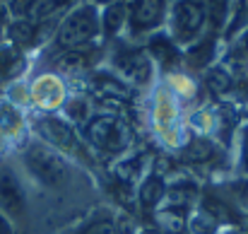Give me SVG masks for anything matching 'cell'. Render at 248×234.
Segmentation results:
<instances>
[{
	"label": "cell",
	"mask_w": 248,
	"mask_h": 234,
	"mask_svg": "<svg viewBox=\"0 0 248 234\" xmlns=\"http://www.w3.org/2000/svg\"><path fill=\"white\" fill-rule=\"evenodd\" d=\"M87 135H89V140L96 148H101L106 152H118L130 140L128 126L121 118H116V116H99V118H94L89 131H87Z\"/></svg>",
	"instance_id": "2"
},
{
	"label": "cell",
	"mask_w": 248,
	"mask_h": 234,
	"mask_svg": "<svg viewBox=\"0 0 248 234\" xmlns=\"http://www.w3.org/2000/svg\"><path fill=\"white\" fill-rule=\"evenodd\" d=\"M130 17L140 27H152L162 17V0H130Z\"/></svg>",
	"instance_id": "7"
},
{
	"label": "cell",
	"mask_w": 248,
	"mask_h": 234,
	"mask_svg": "<svg viewBox=\"0 0 248 234\" xmlns=\"http://www.w3.org/2000/svg\"><path fill=\"white\" fill-rule=\"evenodd\" d=\"M123 19H125V7H123V5L113 2V5L106 7V12H104V27H106L108 34L118 32L121 24H123Z\"/></svg>",
	"instance_id": "13"
},
{
	"label": "cell",
	"mask_w": 248,
	"mask_h": 234,
	"mask_svg": "<svg viewBox=\"0 0 248 234\" xmlns=\"http://www.w3.org/2000/svg\"><path fill=\"white\" fill-rule=\"evenodd\" d=\"M162 196H164V184H162L157 176H152V179H147V181L142 184L140 198H142V205H145L147 210H152V208L162 201Z\"/></svg>",
	"instance_id": "11"
},
{
	"label": "cell",
	"mask_w": 248,
	"mask_h": 234,
	"mask_svg": "<svg viewBox=\"0 0 248 234\" xmlns=\"http://www.w3.org/2000/svg\"><path fill=\"white\" fill-rule=\"evenodd\" d=\"M246 157H248V140H246Z\"/></svg>",
	"instance_id": "24"
},
{
	"label": "cell",
	"mask_w": 248,
	"mask_h": 234,
	"mask_svg": "<svg viewBox=\"0 0 248 234\" xmlns=\"http://www.w3.org/2000/svg\"><path fill=\"white\" fill-rule=\"evenodd\" d=\"M17 123H19V116L12 111V109H0V128H5V131H12V128H17Z\"/></svg>",
	"instance_id": "20"
},
{
	"label": "cell",
	"mask_w": 248,
	"mask_h": 234,
	"mask_svg": "<svg viewBox=\"0 0 248 234\" xmlns=\"http://www.w3.org/2000/svg\"><path fill=\"white\" fill-rule=\"evenodd\" d=\"M24 162H27L29 171H31L39 181H44V184H48V186H58V184L65 179V174H68L65 162L56 155L53 150H48V148H44V145H31V148L27 150V155H24Z\"/></svg>",
	"instance_id": "1"
},
{
	"label": "cell",
	"mask_w": 248,
	"mask_h": 234,
	"mask_svg": "<svg viewBox=\"0 0 248 234\" xmlns=\"http://www.w3.org/2000/svg\"><path fill=\"white\" fill-rule=\"evenodd\" d=\"M159 222L164 225L166 230H171V232H181V227H183V217H181L178 210H164L159 215Z\"/></svg>",
	"instance_id": "17"
},
{
	"label": "cell",
	"mask_w": 248,
	"mask_h": 234,
	"mask_svg": "<svg viewBox=\"0 0 248 234\" xmlns=\"http://www.w3.org/2000/svg\"><path fill=\"white\" fill-rule=\"evenodd\" d=\"M84 234H118V232H116V227H113L111 222H96V225H92Z\"/></svg>",
	"instance_id": "21"
},
{
	"label": "cell",
	"mask_w": 248,
	"mask_h": 234,
	"mask_svg": "<svg viewBox=\"0 0 248 234\" xmlns=\"http://www.w3.org/2000/svg\"><path fill=\"white\" fill-rule=\"evenodd\" d=\"M94 34H96V17L89 7H82V10L73 12L70 17H65V22L58 32V44L75 51L78 46L94 39Z\"/></svg>",
	"instance_id": "3"
},
{
	"label": "cell",
	"mask_w": 248,
	"mask_h": 234,
	"mask_svg": "<svg viewBox=\"0 0 248 234\" xmlns=\"http://www.w3.org/2000/svg\"><path fill=\"white\" fill-rule=\"evenodd\" d=\"M63 97V87L61 82L53 78H41L34 84V99L41 104V106H56Z\"/></svg>",
	"instance_id": "10"
},
{
	"label": "cell",
	"mask_w": 248,
	"mask_h": 234,
	"mask_svg": "<svg viewBox=\"0 0 248 234\" xmlns=\"http://www.w3.org/2000/svg\"><path fill=\"white\" fill-rule=\"evenodd\" d=\"M96 2H104V5H113L116 0H96Z\"/></svg>",
	"instance_id": "23"
},
{
	"label": "cell",
	"mask_w": 248,
	"mask_h": 234,
	"mask_svg": "<svg viewBox=\"0 0 248 234\" xmlns=\"http://www.w3.org/2000/svg\"><path fill=\"white\" fill-rule=\"evenodd\" d=\"M145 234H157V232H145Z\"/></svg>",
	"instance_id": "25"
},
{
	"label": "cell",
	"mask_w": 248,
	"mask_h": 234,
	"mask_svg": "<svg viewBox=\"0 0 248 234\" xmlns=\"http://www.w3.org/2000/svg\"><path fill=\"white\" fill-rule=\"evenodd\" d=\"M202 19H205V10L195 0H181L173 10V22L181 39H190L193 34H198V29L202 27Z\"/></svg>",
	"instance_id": "4"
},
{
	"label": "cell",
	"mask_w": 248,
	"mask_h": 234,
	"mask_svg": "<svg viewBox=\"0 0 248 234\" xmlns=\"http://www.w3.org/2000/svg\"><path fill=\"white\" fill-rule=\"evenodd\" d=\"M0 205L12 213V215H22L24 210V193H22V186L17 181V176L2 167L0 169Z\"/></svg>",
	"instance_id": "5"
},
{
	"label": "cell",
	"mask_w": 248,
	"mask_h": 234,
	"mask_svg": "<svg viewBox=\"0 0 248 234\" xmlns=\"http://www.w3.org/2000/svg\"><path fill=\"white\" fill-rule=\"evenodd\" d=\"M19 68H22V56H19L15 49H5V51H0V75H2V78L15 75Z\"/></svg>",
	"instance_id": "12"
},
{
	"label": "cell",
	"mask_w": 248,
	"mask_h": 234,
	"mask_svg": "<svg viewBox=\"0 0 248 234\" xmlns=\"http://www.w3.org/2000/svg\"><path fill=\"white\" fill-rule=\"evenodd\" d=\"M87 66V56L80 53V51H73V53H65L61 58V68L63 70H78V68H84Z\"/></svg>",
	"instance_id": "16"
},
{
	"label": "cell",
	"mask_w": 248,
	"mask_h": 234,
	"mask_svg": "<svg viewBox=\"0 0 248 234\" xmlns=\"http://www.w3.org/2000/svg\"><path fill=\"white\" fill-rule=\"evenodd\" d=\"M152 51H155V53H157V56H159L164 63H171V61L176 58V51H173V49L166 44L164 39H157V41L152 44Z\"/></svg>",
	"instance_id": "19"
},
{
	"label": "cell",
	"mask_w": 248,
	"mask_h": 234,
	"mask_svg": "<svg viewBox=\"0 0 248 234\" xmlns=\"http://www.w3.org/2000/svg\"><path fill=\"white\" fill-rule=\"evenodd\" d=\"M58 5V0H15L12 10L17 15H22L27 22H36L41 17H46L48 12H53Z\"/></svg>",
	"instance_id": "9"
},
{
	"label": "cell",
	"mask_w": 248,
	"mask_h": 234,
	"mask_svg": "<svg viewBox=\"0 0 248 234\" xmlns=\"http://www.w3.org/2000/svg\"><path fill=\"white\" fill-rule=\"evenodd\" d=\"M10 36L15 39V44H29V41H31V36H34V24H31V22H27V19H19V22H15V24H12Z\"/></svg>",
	"instance_id": "14"
},
{
	"label": "cell",
	"mask_w": 248,
	"mask_h": 234,
	"mask_svg": "<svg viewBox=\"0 0 248 234\" xmlns=\"http://www.w3.org/2000/svg\"><path fill=\"white\" fill-rule=\"evenodd\" d=\"M39 131H41V135H44L46 140H51V143L58 145V148H68V150L75 148V135H73V131H70L63 121H58V118H41Z\"/></svg>",
	"instance_id": "6"
},
{
	"label": "cell",
	"mask_w": 248,
	"mask_h": 234,
	"mask_svg": "<svg viewBox=\"0 0 248 234\" xmlns=\"http://www.w3.org/2000/svg\"><path fill=\"white\" fill-rule=\"evenodd\" d=\"M0 234H12V227H10V222L0 215Z\"/></svg>",
	"instance_id": "22"
},
{
	"label": "cell",
	"mask_w": 248,
	"mask_h": 234,
	"mask_svg": "<svg viewBox=\"0 0 248 234\" xmlns=\"http://www.w3.org/2000/svg\"><path fill=\"white\" fill-rule=\"evenodd\" d=\"M210 152H212L210 143H205V140H198V143H193V145L186 150V157L198 162V159H207V157H210Z\"/></svg>",
	"instance_id": "18"
},
{
	"label": "cell",
	"mask_w": 248,
	"mask_h": 234,
	"mask_svg": "<svg viewBox=\"0 0 248 234\" xmlns=\"http://www.w3.org/2000/svg\"><path fill=\"white\" fill-rule=\"evenodd\" d=\"M118 66L123 68L125 78L138 82V84L147 82L150 73H152V70H150V63H147V58H145L142 53H123V56L118 58Z\"/></svg>",
	"instance_id": "8"
},
{
	"label": "cell",
	"mask_w": 248,
	"mask_h": 234,
	"mask_svg": "<svg viewBox=\"0 0 248 234\" xmlns=\"http://www.w3.org/2000/svg\"><path fill=\"white\" fill-rule=\"evenodd\" d=\"M227 2L229 0H207V15H210V19H212L215 27H219L224 22V17H227Z\"/></svg>",
	"instance_id": "15"
}]
</instances>
